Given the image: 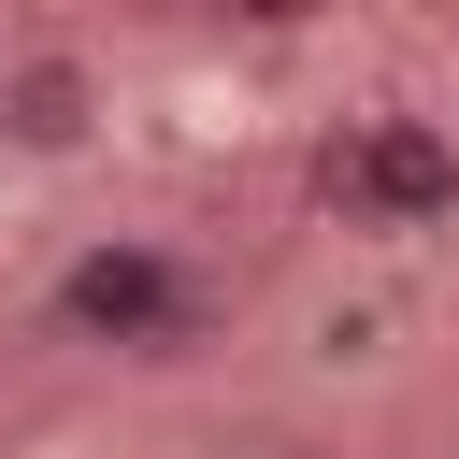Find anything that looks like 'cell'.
Returning <instances> with one entry per match:
<instances>
[{
  "label": "cell",
  "mask_w": 459,
  "mask_h": 459,
  "mask_svg": "<svg viewBox=\"0 0 459 459\" xmlns=\"http://www.w3.org/2000/svg\"><path fill=\"white\" fill-rule=\"evenodd\" d=\"M115 115V72L86 43H0V158H86Z\"/></svg>",
  "instance_id": "3"
},
{
  "label": "cell",
  "mask_w": 459,
  "mask_h": 459,
  "mask_svg": "<svg viewBox=\"0 0 459 459\" xmlns=\"http://www.w3.org/2000/svg\"><path fill=\"white\" fill-rule=\"evenodd\" d=\"M186 301H201V273H186L172 230H86L43 273V344H72V359H158V344H186Z\"/></svg>",
  "instance_id": "1"
},
{
  "label": "cell",
  "mask_w": 459,
  "mask_h": 459,
  "mask_svg": "<svg viewBox=\"0 0 459 459\" xmlns=\"http://www.w3.org/2000/svg\"><path fill=\"white\" fill-rule=\"evenodd\" d=\"M316 201L359 244H430V230H459V129L445 115H344L316 143Z\"/></svg>",
  "instance_id": "2"
}]
</instances>
